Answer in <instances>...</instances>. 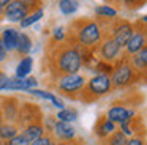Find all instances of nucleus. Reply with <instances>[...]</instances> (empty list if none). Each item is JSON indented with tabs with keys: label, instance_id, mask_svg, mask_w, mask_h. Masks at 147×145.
I'll list each match as a JSON object with an SVG mask.
<instances>
[{
	"label": "nucleus",
	"instance_id": "f03ea898",
	"mask_svg": "<svg viewBox=\"0 0 147 145\" xmlns=\"http://www.w3.org/2000/svg\"><path fill=\"white\" fill-rule=\"evenodd\" d=\"M112 88L111 76L109 74H96L87 82V85H84V88L79 91L82 93L81 99L86 103H92L96 98H101L103 95H106Z\"/></svg>",
	"mask_w": 147,
	"mask_h": 145
},
{
	"label": "nucleus",
	"instance_id": "7ed1b4c3",
	"mask_svg": "<svg viewBox=\"0 0 147 145\" xmlns=\"http://www.w3.org/2000/svg\"><path fill=\"white\" fill-rule=\"evenodd\" d=\"M76 28V40L81 46L92 47L101 40V27L95 21H79Z\"/></svg>",
	"mask_w": 147,
	"mask_h": 145
},
{
	"label": "nucleus",
	"instance_id": "f704fd0d",
	"mask_svg": "<svg viewBox=\"0 0 147 145\" xmlns=\"http://www.w3.org/2000/svg\"><path fill=\"white\" fill-rule=\"evenodd\" d=\"M144 22H147V16H144Z\"/></svg>",
	"mask_w": 147,
	"mask_h": 145
},
{
	"label": "nucleus",
	"instance_id": "20e7f679",
	"mask_svg": "<svg viewBox=\"0 0 147 145\" xmlns=\"http://www.w3.org/2000/svg\"><path fill=\"white\" fill-rule=\"evenodd\" d=\"M30 5L29 2H8L5 8V16L11 22H21L24 17L30 14Z\"/></svg>",
	"mask_w": 147,
	"mask_h": 145
},
{
	"label": "nucleus",
	"instance_id": "1a4fd4ad",
	"mask_svg": "<svg viewBox=\"0 0 147 145\" xmlns=\"http://www.w3.org/2000/svg\"><path fill=\"white\" fill-rule=\"evenodd\" d=\"M146 46H147V28H138L125 47H127V54L136 55V54Z\"/></svg>",
	"mask_w": 147,
	"mask_h": 145
},
{
	"label": "nucleus",
	"instance_id": "72a5a7b5",
	"mask_svg": "<svg viewBox=\"0 0 147 145\" xmlns=\"http://www.w3.org/2000/svg\"><path fill=\"white\" fill-rule=\"evenodd\" d=\"M0 125H2V110H0Z\"/></svg>",
	"mask_w": 147,
	"mask_h": 145
},
{
	"label": "nucleus",
	"instance_id": "412c9836",
	"mask_svg": "<svg viewBox=\"0 0 147 145\" xmlns=\"http://www.w3.org/2000/svg\"><path fill=\"white\" fill-rule=\"evenodd\" d=\"M43 14H45V13H43V9L41 8H36L35 11H32L29 16H27V17H24L22 21H21V27L27 28V27H30V25H33L35 22H38L40 19L43 17Z\"/></svg>",
	"mask_w": 147,
	"mask_h": 145
},
{
	"label": "nucleus",
	"instance_id": "7c9ffc66",
	"mask_svg": "<svg viewBox=\"0 0 147 145\" xmlns=\"http://www.w3.org/2000/svg\"><path fill=\"white\" fill-rule=\"evenodd\" d=\"M7 81H8V76L5 74V72H0V90H3V88H5Z\"/></svg>",
	"mask_w": 147,
	"mask_h": 145
},
{
	"label": "nucleus",
	"instance_id": "c85d7f7f",
	"mask_svg": "<svg viewBox=\"0 0 147 145\" xmlns=\"http://www.w3.org/2000/svg\"><path fill=\"white\" fill-rule=\"evenodd\" d=\"M7 55H8V52H7V49H5L3 43H2V38H0V63L7 58Z\"/></svg>",
	"mask_w": 147,
	"mask_h": 145
},
{
	"label": "nucleus",
	"instance_id": "5701e85b",
	"mask_svg": "<svg viewBox=\"0 0 147 145\" xmlns=\"http://www.w3.org/2000/svg\"><path fill=\"white\" fill-rule=\"evenodd\" d=\"M125 144H127V136L122 131H114L106 142V145H125Z\"/></svg>",
	"mask_w": 147,
	"mask_h": 145
},
{
	"label": "nucleus",
	"instance_id": "393cba45",
	"mask_svg": "<svg viewBox=\"0 0 147 145\" xmlns=\"http://www.w3.org/2000/svg\"><path fill=\"white\" fill-rule=\"evenodd\" d=\"M95 13L100 16H106V17H114L115 14H117V11H115L114 8H111V6H96L95 8Z\"/></svg>",
	"mask_w": 147,
	"mask_h": 145
},
{
	"label": "nucleus",
	"instance_id": "4be33fe9",
	"mask_svg": "<svg viewBox=\"0 0 147 145\" xmlns=\"http://www.w3.org/2000/svg\"><path fill=\"white\" fill-rule=\"evenodd\" d=\"M57 118H59V122H63V123L74 122L78 118V110L76 109H62L57 112Z\"/></svg>",
	"mask_w": 147,
	"mask_h": 145
},
{
	"label": "nucleus",
	"instance_id": "9b49d317",
	"mask_svg": "<svg viewBox=\"0 0 147 145\" xmlns=\"http://www.w3.org/2000/svg\"><path fill=\"white\" fill-rule=\"evenodd\" d=\"M36 85V79L35 77H26V79H8L7 85L3 90H33V87Z\"/></svg>",
	"mask_w": 147,
	"mask_h": 145
},
{
	"label": "nucleus",
	"instance_id": "ddd939ff",
	"mask_svg": "<svg viewBox=\"0 0 147 145\" xmlns=\"http://www.w3.org/2000/svg\"><path fill=\"white\" fill-rule=\"evenodd\" d=\"M21 134H22L24 137L29 140V144H32V142L38 140L40 137H43V136H45V126H43L40 122L29 123V125L24 128V131L21 132Z\"/></svg>",
	"mask_w": 147,
	"mask_h": 145
},
{
	"label": "nucleus",
	"instance_id": "dca6fc26",
	"mask_svg": "<svg viewBox=\"0 0 147 145\" xmlns=\"http://www.w3.org/2000/svg\"><path fill=\"white\" fill-rule=\"evenodd\" d=\"M18 38H19V32L16 28H5L2 33V43H3L5 49L8 50H14L18 46Z\"/></svg>",
	"mask_w": 147,
	"mask_h": 145
},
{
	"label": "nucleus",
	"instance_id": "39448f33",
	"mask_svg": "<svg viewBox=\"0 0 147 145\" xmlns=\"http://www.w3.org/2000/svg\"><path fill=\"white\" fill-rule=\"evenodd\" d=\"M86 85V77L81 74H71V76H63L59 81V90L63 91L65 95H71L81 91Z\"/></svg>",
	"mask_w": 147,
	"mask_h": 145
},
{
	"label": "nucleus",
	"instance_id": "4468645a",
	"mask_svg": "<svg viewBox=\"0 0 147 145\" xmlns=\"http://www.w3.org/2000/svg\"><path fill=\"white\" fill-rule=\"evenodd\" d=\"M0 110H2V117H5V118L8 120V123L16 120L18 112H19L18 99H14V98H7V99H3V106L0 107Z\"/></svg>",
	"mask_w": 147,
	"mask_h": 145
},
{
	"label": "nucleus",
	"instance_id": "cd10ccee",
	"mask_svg": "<svg viewBox=\"0 0 147 145\" xmlns=\"http://www.w3.org/2000/svg\"><path fill=\"white\" fill-rule=\"evenodd\" d=\"M52 36H54V40L55 41H62L65 38V35H63V27H57L54 30V33H52Z\"/></svg>",
	"mask_w": 147,
	"mask_h": 145
},
{
	"label": "nucleus",
	"instance_id": "b1692460",
	"mask_svg": "<svg viewBox=\"0 0 147 145\" xmlns=\"http://www.w3.org/2000/svg\"><path fill=\"white\" fill-rule=\"evenodd\" d=\"M78 5H79L78 2H71V0H62V2H59V8H60V11L63 14H73L78 9Z\"/></svg>",
	"mask_w": 147,
	"mask_h": 145
},
{
	"label": "nucleus",
	"instance_id": "473e14b6",
	"mask_svg": "<svg viewBox=\"0 0 147 145\" xmlns=\"http://www.w3.org/2000/svg\"><path fill=\"white\" fill-rule=\"evenodd\" d=\"M0 145H8V144H7L5 140H0Z\"/></svg>",
	"mask_w": 147,
	"mask_h": 145
},
{
	"label": "nucleus",
	"instance_id": "423d86ee",
	"mask_svg": "<svg viewBox=\"0 0 147 145\" xmlns=\"http://www.w3.org/2000/svg\"><path fill=\"white\" fill-rule=\"evenodd\" d=\"M133 76H134V69L131 68V65L122 63L114 69V72L111 76L112 87H125L133 81Z\"/></svg>",
	"mask_w": 147,
	"mask_h": 145
},
{
	"label": "nucleus",
	"instance_id": "2f4dec72",
	"mask_svg": "<svg viewBox=\"0 0 147 145\" xmlns=\"http://www.w3.org/2000/svg\"><path fill=\"white\" fill-rule=\"evenodd\" d=\"M57 145H74V144L70 140V142H60V144H57Z\"/></svg>",
	"mask_w": 147,
	"mask_h": 145
},
{
	"label": "nucleus",
	"instance_id": "a211bd4d",
	"mask_svg": "<svg viewBox=\"0 0 147 145\" xmlns=\"http://www.w3.org/2000/svg\"><path fill=\"white\" fill-rule=\"evenodd\" d=\"M19 134V129H18L16 125H13V123H2L0 125V140H11L13 137H16V136Z\"/></svg>",
	"mask_w": 147,
	"mask_h": 145
},
{
	"label": "nucleus",
	"instance_id": "f8f14e48",
	"mask_svg": "<svg viewBox=\"0 0 147 145\" xmlns=\"http://www.w3.org/2000/svg\"><path fill=\"white\" fill-rule=\"evenodd\" d=\"M54 134L57 136V139H60V140L70 142V140H73V139H74L76 131H74V128L70 125V123L55 122V125H54Z\"/></svg>",
	"mask_w": 147,
	"mask_h": 145
},
{
	"label": "nucleus",
	"instance_id": "c756f323",
	"mask_svg": "<svg viewBox=\"0 0 147 145\" xmlns=\"http://www.w3.org/2000/svg\"><path fill=\"white\" fill-rule=\"evenodd\" d=\"M125 145H144V140L139 137H133V139H130V140H127Z\"/></svg>",
	"mask_w": 147,
	"mask_h": 145
},
{
	"label": "nucleus",
	"instance_id": "6e6552de",
	"mask_svg": "<svg viewBox=\"0 0 147 145\" xmlns=\"http://www.w3.org/2000/svg\"><path fill=\"white\" fill-rule=\"evenodd\" d=\"M133 33H134L133 25L128 24V22H120V24L114 28V36H112V40H114V43L117 44L119 47H125L128 44V41L131 40Z\"/></svg>",
	"mask_w": 147,
	"mask_h": 145
},
{
	"label": "nucleus",
	"instance_id": "aec40b11",
	"mask_svg": "<svg viewBox=\"0 0 147 145\" xmlns=\"http://www.w3.org/2000/svg\"><path fill=\"white\" fill-rule=\"evenodd\" d=\"M29 93H32V95H36V96H41V98H45V99H49L51 101L52 104H54L55 107H57V109H63V103H62L60 99H59L57 96H55V95H52V93H48V91H43V90H35V88H33V90H29Z\"/></svg>",
	"mask_w": 147,
	"mask_h": 145
},
{
	"label": "nucleus",
	"instance_id": "a878e982",
	"mask_svg": "<svg viewBox=\"0 0 147 145\" xmlns=\"http://www.w3.org/2000/svg\"><path fill=\"white\" fill-rule=\"evenodd\" d=\"M7 144H8V145H30V144H29V140H27V139L24 137V136L21 134V132L16 136V137L11 139V140H8Z\"/></svg>",
	"mask_w": 147,
	"mask_h": 145
},
{
	"label": "nucleus",
	"instance_id": "6ab92c4d",
	"mask_svg": "<svg viewBox=\"0 0 147 145\" xmlns=\"http://www.w3.org/2000/svg\"><path fill=\"white\" fill-rule=\"evenodd\" d=\"M32 49V40L27 33H19V38H18V46H16V50L21 54V55H26L30 52Z\"/></svg>",
	"mask_w": 147,
	"mask_h": 145
},
{
	"label": "nucleus",
	"instance_id": "bb28decb",
	"mask_svg": "<svg viewBox=\"0 0 147 145\" xmlns=\"http://www.w3.org/2000/svg\"><path fill=\"white\" fill-rule=\"evenodd\" d=\"M30 145H54V142H52V139L49 137V136H43V137L38 139V140L32 142Z\"/></svg>",
	"mask_w": 147,
	"mask_h": 145
},
{
	"label": "nucleus",
	"instance_id": "f3484780",
	"mask_svg": "<svg viewBox=\"0 0 147 145\" xmlns=\"http://www.w3.org/2000/svg\"><path fill=\"white\" fill-rule=\"evenodd\" d=\"M32 66H33V58L30 55L24 57L19 63H18V68H16V76L14 77L18 79H26L29 76V72L32 71Z\"/></svg>",
	"mask_w": 147,
	"mask_h": 145
},
{
	"label": "nucleus",
	"instance_id": "0eeeda50",
	"mask_svg": "<svg viewBox=\"0 0 147 145\" xmlns=\"http://www.w3.org/2000/svg\"><path fill=\"white\" fill-rule=\"evenodd\" d=\"M134 117V109H127L125 106H119V104H114L111 109L106 113V118L109 122L119 123V125H123V123H128L130 120H133Z\"/></svg>",
	"mask_w": 147,
	"mask_h": 145
},
{
	"label": "nucleus",
	"instance_id": "2eb2a0df",
	"mask_svg": "<svg viewBox=\"0 0 147 145\" xmlns=\"http://www.w3.org/2000/svg\"><path fill=\"white\" fill-rule=\"evenodd\" d=\"M115 131V125L112 122H109L106 117H100L98 122L95 125V134L101 139H106Z\"/></svg>",
	"mask_w": 147,
	"mask_h": 145
},
{
	"label": "nucleus",
	"instance_id": "f257e3e1",
	"mask_svg": "<svg viewBox=\"0 0 147 145\" xmlns=\"http://www.w3.org/2000/svg\"><path fill=\"white\" fill-rule=\"evenodd\" d=\"M81 65H82V58H81V52L73 46H62L57 49L54 55V68L59 76H71L78 74Z\"/></svg>",
	"mask_w": 147,
	"mask_h": 145
},
{
	"label": "nucleus",
	"instance_id": "9d476101",
	"mask_svg": "<svg viewBox=\"0 0 147 145\" xmlns=\"http://www.w3.org/2000/svg\"><path fill=\"white\" fill-rule=\"evenodd\" d=\"M119 52H120V47L114 43L112 38H106L101 43V47H100V54H101V58L105 62H112V60L117 58Z\"/></svg>",
	"mask_w": 147,
	"mask_h": 145
}]
</instances>
